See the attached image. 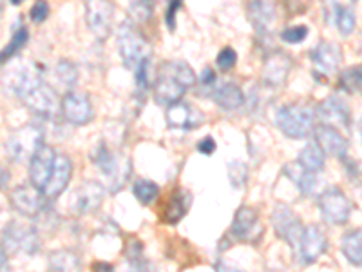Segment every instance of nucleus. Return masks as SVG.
<instances>
[{
    "label": "nucleus",
    "instance_id": "1",
    "mask_svg": "<svg viewBox=\"0 0 362 272\" xmlns=\"http://www.w3.org/2000/svg\"><path fill=\"white\" fill-rule=\"evenodd\" d=\"M196 84V73L185 62H165L158 71L154 96L158 103L170 106L181 100L185 91Z\"/></svg>",
    "mask_w": 362,
    "mask_h": 272
},
{
    "label": "nucleus",
    "instance_id": "2",
    "mask_svg": "<svg viewBox=\"0 0 362 272\" xmlns=\"http://www.w3.org/2000/svg\"><path fill=\"white\" fill-rule=\"evenodd\" d=\"M0 247L6 254H38L42 249L40 236L33 225L9 222L0 236Z\"/></svg>",
    "mask_w": 362,
    "mask_h": 272
},
{
    "label": "nucleus",
    "instance_id": "3",
    "mask_svg": "<svg viewBox=\"0 0 362 272\" xmlns=\"http://www.w3.org/2000/svg\"><path fill=\"white\" fill-rule=\"evenodd\" d=\"M276 124L284 136L303 140L315 129V113L306 106H284L277 111Z\"/></svg>",
    "mask_w": 362,
    "mask_h": 272
},
{
    "label": "nucleus",
    "instance_id": "4",
    "mask_svg": "<svg viewBox=\"0 0 362 272\" xmlns=\"http://www.w3.org/2000/svg\"><path fill=\"white\" fill-rule=\"evenodd\" d=\"M90 160L95 162V165L105 174L109 180V193H118L122 187L125 186L129 174H131V162L124 157H118L107 147V145L100 144L98 147L93 151Z\"/></svg>",
    "mask_w": 362,
    "mask_h": 272
},
{
    "label": "nucleus",
    "instance_id": "5",
    "mask_svg": "<svg viewBox=\"0 0 362 272\" xmlns=\"http://www.w3.org/2000/svg\"><path fill=\"white\" fill-rule=\"evenodd\" d=\"M44 142V131L40 125L28 124L13 131L6 142V154L13 162L31 160L33 154L42 147Z\"/></svg>",
    "mask_w": 362,
    "mask_h": 272
},
{
    "label": "nucleus",
    "instance_id": "6",
    "mask_svg": "<svg viewBox=\"0 0 362 272\" xmlns=\"http://www.w3.org/2000/svg\"><path fill=\"white\" fill-rule=\"evenodd\" d=\"M118 51L122 57V62L129 69H136L144 62L145 58H148V44L144 37H141L131 24H122L118 28Z\"/></svg>",
    "mask_w": 362,
    "mask_h": 272
},
{
    "label": "nucleus",
    "instance_id": "7",
    "mask_svg": "<svg viewBox=\"0 0 362 272\" xmlns=\"http://www.w3.org/2000/svg\"><path fill=\"white\" fill-rule=\"evenodd\" d=\"M319 209H321V216L326 223L344 225L350 220L354 203H351V200L341 189L334 187V189H328L321 194Z\"/></svg>",
    "mask_w": 362,
    "mask_h": 272
},
{
    "label": "nucleus",
    "instance_id": "8",
    "mask_svg": "<svg viewBox=\"0 0 362 272\" xmlns=\"http://www.w3.org/2000/svg\"><path fill=\"white\" fill-rule=\"evenodd\" d=\"M115 6L111 0H86L87 28L98 40H105L111 33Z\"/></svg>",
    "mask_w": 362,
    "mask_h": 272
},
{
    "label": "nucleus",
    "instance_id": "9",
    "mask_svg": "<svg viewBox=\"0 0 362 272\" xmlns=\"http://www.w3.org/2000/svg\"><path fill=\"white\" fill-rule=\"evenodd\" d=\"M40 82V73L31 66L11 67V69H9L8 73H4V76H2V87H4L6 93L18 100L24 98L29 91Z\"/></svg>",
    "mask_w": 362,
    "mask_h": 272
},
{
    "label": "nucleus",
    "instance_id": "10",
    "mask_svg": "<svg viewBox=\"0 0 362 272\" xmlns=\"http://www.w3.org/2000/svg\"><path fill=\"white\" fill-rule=\"evenodd\" d=\"M272 225H274L276 234L292 247H297L300 234L305 231L299 216L288 205H283V203L276 205V209L272 212Z\"/></svg>",
    "mask_w": 362,
    "mask_h": 272
},
{
    "label": "nucleus",
    "instance_id": "11",
    "mask_svg": "<svg viewBox=\"0 0 362 272\" xmlns=\"http://www.w3.org/2000/svg\"><path fill=\"white\" fill-rule=\"evenodd\" d=\"M103 198H105V189H103L102 183L95 180H87L74 191L71 209L78 216L93 215L102 207Z\"/></svg>",
    "mask_w": 362,
    "mask_h": 272
},
{
    "label": "nucleus",
    "instance_id": "12",
    "mask_svg": "<svg viewBox=\"0 0 362 272\" xmlns=\"http://www.w3.org/2000/svg\"><path fill=\"white\" fill-rule=\"evenodd\" d=\"M22 102H24L31 111L37 113L38 116H42V118H53L58 113V109H60L57 93H54L44 80L29 91L28 95L22 98Z\"/></svg>",
    "mask_w": 362,
    "mask_h": 272
},
{
    "label": "nucleus",
    "instance_id": "13",
    "mask_svg": "<svg viewBox=\"0 0 362 272\" xmlns=\"http://www.w3.org/2000/svg\"><path fill=\"white\" fill-rule=\"evenodd\" d=\"M9 202L18 215L25 218H35L42 212L45 203V196L40 189L35 186H21L13 189L9 194Z\"/></svg>",
    "mask_w": 362,
    "mask_h": 272
},
{
    "label": "nucleus",
    "instance_id": "14",
    "mask_svg": "<svg viewBox=\"0 0 362 272\" xmlns=\"http://www.w3.org/2000/svg\"><path fill=\"white\" fill-rule=\"evenodd\" d=\"M62 115L71 125H87L95 118V109L86 93H67L62 100Z\"/></svg>",
    "mask_w": 362,
    "mask_h": 272
},
{
    "label": "nucleus",
    "instance_id": "15",
    "mask_svg": "<svg viewBox=\"0 0 362 272\" xmlns=\"http://www.w3.org/2000/svg\"><path fill=\"white\" fill-rule=\"evenodd\" d=\"M326 247H328V239L325 232L317 225H308L305 227L296 249L299 252V260L305 265H310L321 258Z\"/></svg>",
    "mask_w": 362,
    "mask_h": 272
},
{
    "label": "nucleus",
    "instance_id": "16",
    "mask_svg": "<svg viewBox=\"0 0 362 272\" xmlns=\"http://www.w3.org/2000/svg\"><path fill=\"white\" fill-rule=\"evenodd\" d=\"M57 154V151L49 147V145H42L37 153L33 154V158L29 160V180H31V186L44 191L45 183H47L51 173H53Z\"/></svg>",
    "mask_w": 362,
    "mask_h": 272
},
{
    "label": "nucleus",
    "instance_id": "17",
    "mask_svg": "<svg viewBox=\"0 0 362 272\" xmlns=\"http://www.w3.org/2000/svg\"><path fill=\"white\" fill-rule=\"evenodd\" d=\"M71 176H73V160H71L67 154L58 153L57 162H54L53 173H51L49 180H47L44 191H42L45 198L47 200L58 198V196L66 191V187L69 186Z\"/></svg>",
    "mask_w": 362,
    "mask_h": 272
},
{
    "label": "nucleus",
    "instance_id": "18",
    "mask_svg": "<svg viewBox=\"0 0 362 272\" xmlns=\"http://www.w3.org/2000/svg\"><path fill=\"white\" fill-rule=\"evenodd\" d=\"M248 18L257 33L268 35L277 21L276 0H250L248 2Z\"/></svg>",
    "mask_w": 362,
    "mask_h": 272
},
{
    "label": "nucleus",
    "instance_id": "19",
    "mask_svg": "<svg viewBox=\"0 0 362 272\" xmlns=\"http://www.w3.org/2000/svg\"><path fill=\"white\" fill-rule=\"evenodd\" d=\"M165 118H167V124H169L170 128H176V129L199 128L203 122L202 113H199L196 108H192L190 103L181 102V100L167 106Z\"/></svg>",
    "mask_w": 362,
    "mask_h": 272
},
{
    "label": "nucleus",
    "instance_id": "20",
    "mask_svg": "<svg viewBox=\"0 0 362 272\" xmlns=\"http://www.w3.org/2000/svg\"><path fill=\"white\" fill-rule=\"evenodd\" d=\"M230 232L235 239H241V242H250L255 236H259L261 223L257 210L252 209V207H241V209L235 212Z\"/></svg>",
    "mask_w": 362,
    "mask_h": 272
},
{
    "label": "nucleus",
    "instance_id": "21",
    "mask_svg": "<svg viewBox=\"0 0 362 272\" xmlns=\"http://www.w3.org/2000/svg\"><path fill=\"white\" fill-rule=\"evenodd\" d=\"M313 135H315V144L322 149L325 154H332V157L344 158L346 151H348V140L341 135L339 129H335L334 125L322 124L319 128L313 129Z\"/></svg>",
    "mask_w": 362,
    "mask_h": 272
},
{
    "label": "nucleus",
    "instance_id": "22",
    "mask_svg": "<svg viewBox=\"0 0 362 272\" xmlns=\"http://www.w3.org/2000/svg\"><path fill=\"white\" fill-rule=\"evenodd\" d=\"M292 69V60L286 53L276 51L264 60L263 66V82L270 87H279L288 79Z\"/></svg>",
    "mask_w": 362,
    "mask_h": 272
},
{
    "label": "nucleus",
    "instance_id": "23",
    "mask_svg": "<svg viewBox=\"0 0 362 272\" xmlns=\"http://www.w3.org/2000/svg\"><path fill=\"white\" fill-rule=\"evenodd\" d=\"M310 58H312V62L315 64V67L321 71V73L329 74L334 73V71H337V67L341 66L342 51L337 44H334V42H321L315 50H312Z\"/></svg>",
    "mask_w": 362,
    "mask_h": 272
},
{
    "label": "nucleus",
    "instance_id": "24",
    "mask_svg": "<svg viewBox=\"0 0 362 272\" xmlns=\"http://www.w3.org/2000/svg\"><path fill=\"white\" fill-rule=\"evenodd\" d=\"M319 116L328 124L329 122H342L344 125H348L350 109H348L344 100H341L339 96H329L319 106Z\"/></svg>",
    "mask_w": 362,
    "mask_h": 272
},
{
    "label": "nucleus",
    "instance_id": "25",
    "mask_svg": "<svg viewBox=\"0 0 362 272\" xmlns=\"http://www.w3.org/2000/svg\"><path fill=\"white\" fill-rule=\"evenodd\" d=\"M214 102L225 111H234L245 103V95L241 87L235 84H223L214 91Z\"/></svg>",
    "mask_w": 362,
    "mask_h": 272
},
{
    "label": "nucleus",
    "instance_id": "26",
    "mask_svg": "<svg viewBox=\"0 0 362 272\" xmlns=\"http://www.w3.org/2000/svg\"><path fill=\"white\" fill-rule=\"evenodd\" d=\"M189 203H190L189 193H183V191L174 193L173 198L169 200V203H167V207H165V215H163L165 223L176 225V223L187 215Z\"/></svg>",
    "mask_w": 362,
    "mask_h": 272
},
{
    "label": "nucleus",
    "instance_id": "27",
    "mask_svg": "<svg viewBox=\"0 0 362 272\" xmlns=\"http://www.w3.org/2000/svg\"><path fill=\"white\" fill-rule=\"evenodd\" d=\"M325 153H322V149L313 142V144H308L306 147H303L299 154V165L308 173H321L325 169Z\"/></svg>",
    "mask_w": 362,
    "mask_h": 272
},
{
    "label": "nucleus",
    "instance_id": "28",
    "mask_svg": "<svg viewBox=\"0 0 362 272\" xmlns=\"http://www.w3.org/2000/svg\"><path fill=\"white\" fill-rule=\"evenodd\" d=\"M284 174H286L288 178H292L293 183L299 187V191L305 194V196H310V194L315 191V186H317L315 174L305 171L299 164H288V165H286Z\"/></svg>",
    "mask_w": 362,
    "mask_h": 272
},
{
    "label": "nucleus",
    "instance_id": "29",
    "mask_svg": "<svg viewBox=\"0 0 362 272\" xmlns=\"http://www.w3.org/2000/svg\"><path fill=\"white\" fill-rule=\"evenodd\" d=\"M342 254L346 256V260L354 265H362V231L355 229V231L346 232L342 238Z\"/></svg>",
    "mask_w": 362,
    "mask_h": 272
},
{
    "label": "nucleus",
    "instance_id": "30",
    "mask_svg": "<svg viewBox=\"0 0 362 272\" xmlns=\"http://www.w3.org/2000/svg\"><path fill=\"white\" fill-rule=\"evenodd\" d=\"M49 272H80L78 256L69 251H54L49 256Z\"/></svg>",
    "mask_w": 362,
    "mask_h": 272
},
{
    "label": "nucleus",
    "instance_id": "31",
    "mask_svg": "<svg viewBox=\"0 0 362 272\" xmlns=\"http://www.w3.org/2000/svg\"><path fill=\"white\" fill-rule=\"evenodd\" d=\"M132 193H134V198L141 203V205H151L158 200L160 196V187L154 183V181L147 180V178H140V180L134 181L132 186Z\"/></svg>",
    "mask_w": 362,
    "mask_h": 272
},
{
    "label": "nucleus",
    "instance_id": "32",
    "mask_svg": "<svg viewBox=\"0 0 362 272\" xmlns=\"http://www.w3.org/2000/svg\"><path fill=\"white\" fill-rule=\"evenodd\" d=\"M334 21L337 24V29L344 37L351 35V31L355 29V13L348 6L334 4Z\"/></svg>",
    "mask_w": 362,
    "mask_h": 272
},
{
    "label": "nucleus",
    "instance_id": "33",
    "mask_svg": "<svg viewBox=\"0 0 362 272\" xmlns=\"http://www.w3.org/2000/svg\"><path fill=\"white\" fill-rule=\"evenodd\" d=\"M339 87L346 93H357L362 89V66L348 67L341 73L339 79Z\"/></svg>",
    "mask_w": 362,
    "mask_h": 272
},
{
    "label": "nucleus",
    "instance_id": "34",
    "mask_svg": "<svg viewBox=\"0 0 362 272\" xmlns=\"http://www.w3.org/2000/svg\"><path fill=\"white\" fill-rule=\"evenodd\" d=\"M129 15L134 22H148L154 15V0H129Z\"/></svg>",
    "mask_w": 362,
    "mask_h": 272
},
{
    "label": "nucleus",
    "instance_id": "35",
    "mask_svg": "<svg viewBox=\"0 0 362 272\" xmlns=\"http://www.w3.org/2000/svg\"><path fill=\"white\" fill-rule=\"evenodd\" d=\"M28 29L25 28H21L18 31H15V35H13L11 42H9L8 45H6L4 50L0 51V66L2 64H6L9 60V58H13L15 55L18 53V51L22 50L25 45V42H28Z\"/></svg>",
    "mask_w": 362,
    "mask_h": 272
},
{
    "label": "nucleus",
    "instance_id": "36",
    "mask_svg": "<svg viewBox=\"0 0 362 272\" xmlns=\"http://www.w3.org/2000/svg\"><path fill=\"white\" fill-rule=\"evenodd\" d=\"M57 76L62 82V86L73 87L78 82V67L74 66L71 60H60L57 66Z\"/></svg>",
    "mask_w": 362,
    "mask_h": 272
},
{
    "label": "nucleus",
    "instance_id": "37",
    "mask_svg": "<svg viewBox=\"0 0 362 272\" xmlns=\"http://www.w3.org/2000/svg\"><path fill=\"white\" fill-rule=\"evenodd\" d=\"M136 87L144 95L145 91L151 86V58H145L144 62H140V66L136 67Z\"/></svg>",
    "mask_w": 362,
    "mask_h": 272
},
{
    "label": "nucleus",
    "instance_id": "38",
    "mask_svg": "<svg viewBox=\"0 0 362 272\" xmlns=\"http://www.w3.org/2000/svg\"><path fill=\"white\" fill-rule=\"evenodd\" d=\"M228 176L232 180V186L234 187H243L245 181L248 178V171H247V165L241 164V162H232L228 165Z\"/></svg>",
    "mask_w": 362,
    "mask_h": 272
},
{
    "label": "nucleus",
    "instance_id": "39",
    "mask_svg": "<svg viewBox=\"0 0 362 272\" xmlns=\"http://www.w3.org/2000/svg\"><path fill=\"white\" fill-rule=\"evenodd\" d=\"M308 37V28L306 26H293V28L284 29L281 38L288 44H300L303 40H306Z\"/></svg>",
    "mask_w": 362,
    "mask_h": 272
},
{
    "label": "nucleus",
    "instance_id": "40",
    "mask_svg": "<svg viewBox=\"0 0 362 272\" xmlns=\"http://www.w3.org/2000/svg\"><path fill=\"white\" fill-rule=\"evenodd\" d=\"M218 67L223 71H230L232 67L235 66V62H238V53H235L232 47H223L221 51H219L218 55Z\"/></svg>",
    "mask_w": 362,
    "mask_h": 272
},
{
    "label": "nucleus",
    "instance_id": "41",
    "mask_svg": "<svg viewBox=\"0 0 362 272\" xmlns=\"http://www.w3.org/2000/svg\"><path fill=\"white\" fill-rule=\"evenodd\" d=\"M183 0H170L169 6H167V11H165V24L167 28L174 29L176 28V13L181 9Z\"/></svg>",
    "mask_w": 362,
    "mask_h": 272
},
{
    "label": "nucleus",
    "instance_id": "42",
    "mask_svg": "<svg viewBox=\"0 0 362 272\" xmlns=\"http://www.w3.org/2000/svg\"><path fill=\"white\" fill-rule=\"evenodd\" d=\"M49 17V6L45 0H37V4L31 8V18L35 22H44Z\"/></svg>",
    "mask_w": 362,
    "mask_h": 272
},
{
    "label": "nucleus",
    "instance_id": "43",
    "mask_svg": "<svg viewBox=\"0 0 362 272\" xmlns=\"http://www.w3.org/2000/svg\"><path fill=\"white\" fill-rule=\"evenodd\" d=\"M125 272H156V268H154L153 264H148L147 260L140 258V260L131 261V267Z\"/></svg>",
    "mask_w": 362,
    "mask_h": 272
},
{
    "label": "nucleus",
    "instance_id": "44",
    "mask_svg": "<svg viewBox=\"0 0 362 272\" xmlns=\"http://www.w3.org/2000/svg\"><path fill=\"white\" fill-rule=\"evenodd\" d=\"M198 151L202 154H214L216 151V140L212 136H205L202 142L198 144Z\"/></svg>",
    "mask_w": 362,
    "mask_h": 272
},
{
    "label": "nucleus",
    "instance_id": "45",
    "mask_svg": "<svg viewBox=\"0 0 362 272\" xmlns=\"http://www.w3.org/2000/svg\"><path fill=\"white\" fill-rule=\"evenodd\" d=\"M127 258H129V261L140 260V258H141V244H140V242H136V239H131V242H129Z\"/></svg>",
    "mask_w": 362,
    "mask_h": 272
},
{
    "label": "nucleus",
    "instance_id": "46",
    "mask_svg": "<svg viewBox=\"0 0 362 272\" xmlns=\"http://www.w3.org/2000/svg\"><path fill=\"white\" fill-rule=\"evenodd\" d=\"M214 82H216L214 71L206 67V69L203 71V74H202V84H203V86H212Z\"/></svg>",
    "mask_w": 362,
    "mask_h": 272
},
{
    "label": "nucleus",
    "instance_id": "47",
    "mask_svg": "<svg viewBox=\"0 0 362 272\" xmlns=\"http://www.w3.org/2000/svg\"><path fill=\"white\" fill-rule=\"evenodd\" d=\"M93 272H115V267L111 264H103V261H98V264L93 265Z\"/></svg>",
    "mask_w": 362,
    "mask_h": 272
},
{
    "label": "nucleus",
    "instance_id": "48",
    "mask_svg": "<svg viewBox=\"0 0 362 272\" xmlns=\"http://www.w3.org/2000/svg\"><path fill=\"white\" fill-rule=\"evenodd\" d=\"M9 178H11L9 176V171L4 169V167L0 165V189H4V187L8 186Z\"/></svg>",
    "mask_w": 362,
    "mask_h": 272
},
{
    "label": "nucleus",
    "instance_id": "49",
    "mask_svg": "<svg viewBox=\"0 0 362 272\" xmlns=\"http://www.w3.org/2000/svg\"><path fill=\"white\" fill-rule=\"evenodd\" d=\"M0 272H9V265H8V254L2 251L0 247Z\"/></svg>",
    "mask_w": 362,
    "mask_h": 272
},
{
    "label": "nucleus",
    "instance_id": "50",
    "mask_svg": "<svg viewBox=\"0 0 362 272\" xmlns=\"http://www.w3.org/2000/svg\"><path fill=\"white\" fill-rule=\"evenodd\" d=\"M218 272H243V271H239V268H230V267H219Z\"/></svg>",
    "mask_w": 362,
    "mask_h": 272
},
{
    "label": "nucleus",
    "instance_id": "51",
    "mask_svg": "<svg viewBox=\"0 0 362 272\" xmlns=\"http://www.w3.org/2000/svg\"><path fill=\"white\" fill-rule=\"evenodd\" d=\"M9 2H11L13 6H21L22 2H24V0H9Z\"/></svg>",
    "mask_w": 362,
    "mask_h": 272
},
{
    "label": "nucleus",
    "instance_id": "52",
    "mask_svg": "<svg viewBox=\"0 0 362 272\" xmlns=\"http://www.w3.org/2000/svg\"><path fill=\"white\" fill-rule=\"evenodd\" d=\"M4 8V0H0V9Z\"/></svg>",
    "mask_w": 362,
    "mask_h": 272
}]
</instances>
